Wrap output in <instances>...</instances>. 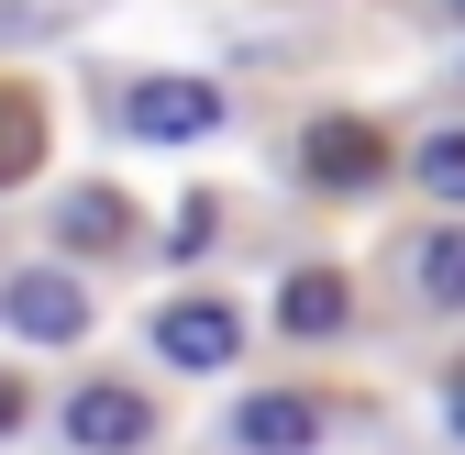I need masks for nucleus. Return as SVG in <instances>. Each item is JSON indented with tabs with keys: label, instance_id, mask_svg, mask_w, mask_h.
<instances>
[{
	"label": "nucleus",
	"instance_id": "nucleus-7",
	"mask_svg": "<svg viewBox=\"0 0 465 455\" xmlns=\"http://www.w3.org/2000/svg\"><path fill=\"white\" fill-rule=\"evenodd\" d=\"M34 167H45V100L34 89H0V189L34 178Z\"/></svg>",
	"mask_w": 465,
	"mask_h": 455
},
{
	"label": "nucleus",
	"instance_id": "nucleus-9",
	"mask_svg": "<svg viewBox=\"0 0 465 455\" xmlns=\"http://www.w3.org/2000/svg\"><path fill=\"white\" fill-rule=\"evenodd\" d=\"M411 278H421V300H443V311H465V222H443V234L411 256Z\"/></svg>",
	"mask_w": 465,
	"mask_h": 455
},
{
	"label": "nucleus",
	"instance_id": "nucleus-2",
	"mask_svg": "<svg viewBox=\"0 0 465 455\" xmlns=\"http://www.w3.org/2000/svg\"><path fill=\"white\" fill-rule=\"evenodd\" d=\"M0 311H12V333H34V345H78L89 289H78V278H55V267H34V278H12V289H0Z\"/></svg>",
	"mask_w": 465,
	"mask_h": 455
},
{
	"label": "nucleus",
	"instance_id": "nucleus-4",
	"mask_svg": "<svg viewBox=\"0 0 465 455\" xmlns=\"http://www.w3.org/2000/svg\"><path fill=\"white\" fill-rule=\"evenodd\" d=\"M222 123V89H200V78H144L134 89V134L144 145H200Z\"/></svg>",
	"mask_w": 465,
	"mask_h": 455
},
{
	"label": "nucleus",
	"instance_id": "nucleus-12",
	"mask_svg": "<svg viewBox=\"0 0 465 455\" xmlns=\"http://www.w3.org/2000/svg\"><path fill=\"white\" fill-rule=\"evenodd\" d=\"M443 422H454V433H465V367H454V378H443Z\"/></svg>",
	"mask_w": 465,
	"mask_h": 455
},
{
	"label": "nucleus",
	"instance_id": "nucleus-1",
	"mask_svg": "<svg viewBox=\"0 0 465 455\" xmlns=\"http://www.w3.org/2000/svg\"><path fill=\"white\" fill-rule=\"evenodd\" d=\"M300 167H311L322 189H366L377 167H388V134L366 123V111H322V123H311V145H300Z\"/></svg>",
	"mask_w": 465,
	"mask_h": 455
},
{
	"label": "nucleus",
	"instance_id": "nucleus-11",
	"mask_svg": "<svg viewBox=\"0 0 465 455\" xmlns=\"http://www.w3.org/2000/svg\"><path fill=\"white\" fill-rule=\"evenodd\" d=\"M411 167H421V189H432V200H465V134H432Z\"/></svg>",
	"mask_w": 465,
	"mask_h": 455
},
{
	"label": "nucleus",
	"instance_id": "nucleus-13",
	"mask_svg": "<svg viewBox=\"0 0 465 455\" xmlns=\"http://www.w3.org/2000/svg\"><path fill=\"white\" fill-rule=\"evenodd\" d=\"M23 422V378H0V433H12Z\"/></svg>",
	"mask_w": 465,
	"mask_h": 455
},
{
	"label": "nucleus",
	"instance_id": "nucleus-5",
	"mask_svg": "<svg viewBox=\"0 0 465 455\" xmlns=\"http://www.w3.org/2000/svg\"><path fill=\"white\" fill-rule=\"evenodd\" d=\"M144 433H155V411L134 400V389H100L89 378L78 400H67V444H89V455H134Z\"/></svg>",
	"mask_w": 465,
	"mask_h": 455
},
{
	"label": "nucleus",
	"instance_id": "nucleus-8",
	"mask_svg": "<svg viewBox=\"0 0 465 455\" xmlns=\"http://www.w3.org/2000/svg\"><path fill=\"white\" fill-rule=\"evenodd\" d=\"M343 311H355V300H343V278H332V267L288 278V300H277V322H288V333H343Z\"/></svg>",
	"mask_w": 465,
	"mask_h": 455
},
{
	"label": "nucleus",
	"instance_id": "nucleus-10",
	"mask_svg": "<svg viewBox=\"0 0 465 455\" xmlns=\"http://www.w3.org/2000/svg\"><path fill=\"white\" fill-rule=\"evenodd\" d=\"M55 234L67 245H123V189H78L67 211H55Z\"/></svg>",
	"mask_w": 465,
	"mask_h": 455
},
{
	"label": "nucleus",
	"instance_id": "nucleus-14",
	"mask_svg": "<svg viewBox=\"0 0 465 455\" xmlns=\"http://www.w3.org/2000/svg\"><path fill=\"white\" fill-rule=\"evenodd\" d=\"M454 23H465V0H454Z\"/></svg>",
	"mask_w": 465,
	"mask_h": 455
},
{
	"label": "nucleus",
	"instance_id": "nucleus-6",
	"mask_svg": "<svg viewBox=\"0 0 465 455\" xmlns=\"http://www.w3.org/2000/svg\"><path fill=\"white\" fill-rule=\"evenodd\" d=\"M232 433H244V455H311V433H322V411L300 400V389H255V400L232 411Z\"/></svg>",
	"mask_w": 465,
	"mask_h": 455
},
{
	"label": "nucleus",
	"instance_id": "nucleus-3",
	"mask_svg": "<svg viewBox=\"0 0 465 455\" xmlns=\"http://www.w3.org/2000/svg\"><path fill=\"white\" fill-rule=\"evenodd\" d=\"M232 345H244V322L222 300H166L155 311V356L166 367H232Z\"/></svg>",
	"mask_w": 465,
	"mask_h": 455
}]
</instances>
